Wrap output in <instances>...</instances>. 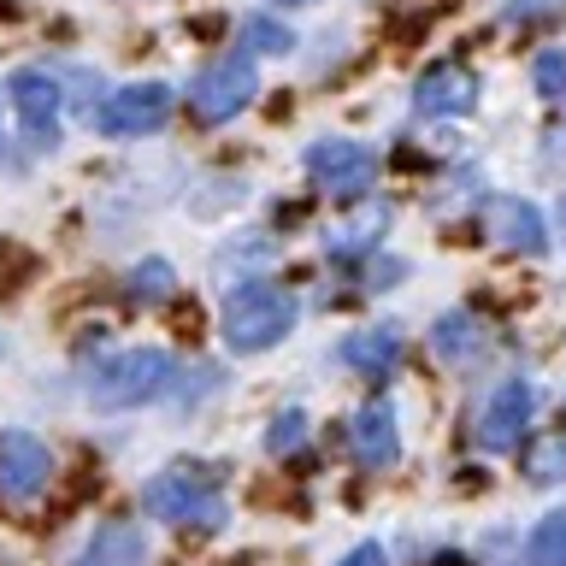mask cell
<instances>
[{"mask_svg":"<svg viewBox=\"0 0 566 566\" xmlns=\"http://www.w3.org/2000/svg\"><path fill=\"white\" fill-rule=\"evenodd\" d=\"M295 313L301 307H295L290 290H277V283H242V290L224 301V313H219L224 348H237V354L277 348L283 336L295 331Z\"/></svg>","mask_w":566,"mask_h":566,"instance_id":"6da1fadb","label":"cell"},{"mask_svg":"<svg viewBox=\"0 0 566 566\" xmlns=\"http://www.w3.org/2000/svg\"><path fill=\"white\" fill-rule=\"evenodd\" d=\"M171 354L166 348H124L113 360L95 366L88 378V401L106 407V413H124V407H142V401H159L171 389Z\"/></svg>","mask_w":566,"mask_h":566,"instance_id":"7a4b0ae2","label":"cell"},{"mask_svg":"<svg viewBox=\"0 0 566 566\" xmlns=\"http://www.w3.org/2000/svg\"><path fill=\"white\" fill-rule=\"evenodd\" d=\"M142 507L154 513V520H171V525H224V495H219V472L212 467H171L148 478V490H142Z\"/></svg>","mask_w":566,"mask_h":566,"instance_id":"3957f363","label":"cell"},{"mask_svg":"<svg viewBox=\"0 0 566 566\" xmlns=\"http://www.w3.org/2000/svg\"><path fill=\"white\" fill-rule=\"evenodd\" d=\"M254 95H260L254 53H219L212 65L195 71V83H189V113L201 118V124H224V118H237Z\"/></svg>","mask_w":566,"mask_h":566,"instance_id":"277c9868","label":"cell"},{"mask_svg":"<svg viewBox=\"0 0 566 566\" xmlns=\"http://www.w3.org/2000/svg\"><path fill=\"white\" fill-rule=\"evenodd\" d=\"M307 177L325 195L336 201H354V195L371 189V177H378V154L366 148V142H348V136H325L307 148Z\"/></svg>","mask_w":566,"mask_h":566,"instance_id":"5b68a950","label":"cell"},{"mask_svg":"<svg viewBox=\"0 0 566 566\" xmlns=\"http://www.w3.org/2000/svg\"><path fill=\"white\" fill-rule=\"evenodd\" d=\"M171 83H130V88H113L101 106H95V130L101 136H148L171 118Z\"/></svg>","mask_w":566,"mask_h":566,"instance_id":"8992f818","label":"cell"},{"mask_svg":"<svg viewBox=\"0 0 566 566\" xmlns=\"http://www.w3.org/2000/svg\"><path fill=\"white\" fill-rule=\"evenodd\" d=\"M531 407H537L531 378H502V384H495V396L484 401V419H478V449H484V454L520 449V437L531 424Z\"/></svg>","mask_w":566,"mask_h":566,"instance_id":"52a82bcc","label":"cell"},{"mask_svg":"<svg viewBox=\"0 0 566 566\" xmlns=\"http://www.w3.org/2000/svg\"><path fill=\"white\" fill-rule=\"evenodd\" d=\"M7 95H12V113L24 124V136L35 148H48V142L60 136V77L42 65H24V71H12Z\"/></svg>","mask_w":566,"mask_h":566,"instance_id":"ba28073f","label":"cell"},{"mask_svg":"<svg viewBox=\"0 0 566 566\" xmlns=\"http://www.w3.org/2000/svg\"><path fill=\"white\" fill-rule=\"evenodd\" d=\"M48 478H53L48 442H35L30 431H7V437H0V495H7V502H30V495H42Z\"/></svg>","mask_w":566,"mask_h":566,"instance_id":"9c48e42d","label":"cell"},{"mask_svg":"<svg viewBox=\"0 0 566 566\" xmlns=\"http://www.w3.org/2000/svg\"><path fill=\"white\" fill-rule=\"evenodd\" d=\"M348 449H354V460H360L366 472H389V467L401 460L396 407H389L384 396H378V401H366L360 413H354V424H348Z\"/></svg>","mask_w":566,"mask_h":566,"instance_id":"30bf717a","label":"cell"},{"mask_svg":"<svg viewBox=\"0 0 566 566\" xmlns=\"http://www.w3.org/2000/svg\"><path fill=\"white\" fill-rule=\"evenodd\" d=\"M413 106L424 118H460L478 106V77L467 65H431L413 88Z\"/></svg>","mask_w":566,"mask_h":566,"instance_id":"8fae6325","label":"cell"},{"mask_svg":"<svg viewBox=\"0 0 566 566\" xmlns=\"http://www.w3.org/2000/svg\"><path fill=\"white\" fill-rule=\"evenodd\" d=\"M77 566H148V531L136 520H106L95 537L83 543Z\"/></svg>","mask_w":566,"mask_h":566,"instance_id":"7c38bea8","label":"cell"},{"mask_svg":"<svg viewBox=\"0 0 566 566\" xmlns=\"http://www.w3.org/2000/svg\"><path fill=\"white\" fill-rule=\"evenodd\" d=\"M490 237L513 248V254H543L548 248V230H543V212L531 201H490Z\"/></svg>","mask_w":566,"mask_h":566,"instance_id":"4fadbf2b","label":"cell"},{"mask_svg":"<svg viewBox=\"0 0 566 566\" xmlns=\"http://www.w3.org/2000/svg\"><path fill=\"white\" fill-rule=\"evenodd\" d=\"M343 366H354L360 378H389L401 366V331L396 325H378V331H354L343 336Z\"/></svg>","mask_w":566,"mask_h":566,"instance_id":"5bb4252c","label":"cell"},{"mask_svg":"<svg viewBox=\"0 0 566 566\" xmlns=\"http://www.w3.org/2000/svg\"><path fill=\"white\" fill-rule=\"evenodd\" d=\"M431 348H437V360H449V366H472L478 354L490 348V336L472 313H442L431 325Z\"/></svg>","mask_w":566,"mask_h":566,"instance_id":"9a60e30c","label":"cell"},{"mask_svg":"<svg viewBox=\"0 0 566 566\" xmlns=\"http://www.w3.org/2000/svg\"><path fill=\"white\" fill-rule=\"evenodd\" d=\"M525 566H566V507L543 513L525 543Z\"/></svg>","mask_w":566,"mask_h":566,"instance_id":"2e32d148","label":"cell"},{"mask_svg":"<svg viewBox=\"0 0 566 566\" xmlns=\"http://www.w3.org/2000/svg\"><path fill=\"white\" fill-rule=\"evenodd\" d=\"M384 224H389V207H366L360 219L343 224V230H336V237H325V242H331V254H360V248L378 242V230H384Z\"/></svg>","mask_w":566,"mask_h":566,"instance_id":"e0dca14e","label":"cell"},{"mask_svg":"<svg viewBox=\"0 0 566 566\" xmlns=\"http://www.w3.org/2000/svg\"><path fill=\"white\" fill-rule=\"evenodd\" d=\"M525 472H531V484H560V478H566V431L560 437H543L537 449H531Z\"/></svg>","mask_w":566,"mask_h":566,"instance_id":"ac0fdd59","label":"cell"},{"mask_svg":"<svg viewBox=\"0 0 566 566\" xmlns=\"http://www.w3.org/2000/svg\"><path fill=\"white\" fill-rule=\"evenodd\" d=\"M531 83H537V95H543V101L566 106V48L537 53V65H531Z\"/></svg>","mask_w":566,"mask_h":566,"instance_id":"d6986e66","label":"cell"},{"mask_svg":"<svg viewBox=\"0 0 566 566\" xmlns=\"http://www.w3.org/2000/svg\"><path fill=\"white\" fill-rule=\"evenodd\" d=\"M124 295H130V301H166V295H171V265H166V260L136 265L130 283H124Z\"/></svg>","mask_w":566,"mask_h":566,"instance_id":"ffe728a7","label":"cell"},{"mask_svg":"<svg viewBox=\"0 0 566 566\" xmlns=\"http://www.w3.org/2000/svg\"><path fill=\"white\" fill-rule=\"evenodd\" d=\"M242 42H248V48H260V53H290V48H295V35L283 30L277 18H260V12H254V18H242Z\"/></svg>","mask_w":566,"mask_h":566,"instance_id":"44dd1931","label":"cell"},{"mask_svg":"<svg viewBox=\"0 0 566 566\" xmlns=\"http://www.w3.org/2000/svg\"><path fill=\"white\" fill-rule=\"evenodd\" d=\"M301 442H307V413H301V407H290V413L272 419V431H265V449H272V454H295Z\"/></svg>","mask_w":566,"mask_h":566,"instance_id":"7402d4cb","label":"cell"},{"mask_svg":"<svg viewBox=\"0 0 566 566\" xmlns=\"http://www.w3.org/2000/svg\"><path fill=\"white\" fill-rule=\"evenodd\" d=\"M560 7H566V0H507L502 18H507V24H537V18L560 12Z\"/></svg>","mask_w":566,"mask_h":566,"instance_id":"603a6c76","label":"cell"},{"mask_svg":"<svg viewBox=\"0 0 566 566\" xmlns=\"http://www.w3.org/2000/svg\"><path fill=\"white\" fill-rule=\"evenodd\" d=\"M336 566H389V555H384V543H354Z\"/></svg>","mask_w":566,"mask_h":566,"instance_id":"cb8c5ba5","label":"cell"},{"mask_svg":"<svg viewBox=\"0 0 566 566\" xmlns=\"http://www.w3.org/2000/svg\"><path fill=\"white\" fill-rule=\"evenodd\" d=\"M277 7H313V0H277Z\"/></svg>","mask_w":566,"mask_h":566,"instance_id":"d4e9b609","label":"cell"},{"mask_svg":"<svg viewBox=\"0 0 566 566\" xmlns=\"http://www.w3.org/2000/svg\"><path fill=\"white\" fill-rule=\"evenodd\" d=\"M560 230H566V201H560Z\"/></svg>","mask_w":566,"mask_h":566,"instance_id":"484cf974","label":"cell"},{"mask_svg":"<svg viewBox=\"0 0 566 566\" xmlns=\"http://www.w3.org/2000/svg\"><path fill=\"white\" fill-rule=\"evenodd\" d=\"M0 148H7V136H0Z\"/></svg>","mask_w":566,"mask_h":566,"instance_id":"4316f807","label":"cell"}]
</instances>
